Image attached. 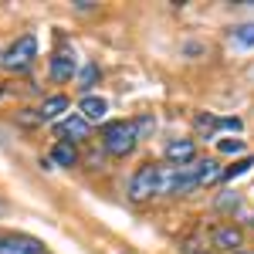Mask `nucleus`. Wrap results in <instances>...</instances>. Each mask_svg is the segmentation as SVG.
Listing matches in <instances>:
<instances>
[{"label": "nucleus", "mask_w": 254, "mask_h": 254, "mask_svg": "<svg viewBox=\"0 0 254 254\" xmlns=\"http://www.w3.org/2000/svg\"><path fill=\"white\" fill-rule=\"evenodd\" d=\"M75 75H78V61H75V55L58 51V55L51 58V78L55 81H71Z\"/></svg>", "instance_id": "9d476101"}, {"label": "nucleus", "mask_w": 254, "mask_h": 254, "mask_svg": "<svg viewBox=\"0 0 254 254\" xmlns=\"http://www.w3.org/2000/svg\"><path fill=\"white\" fill-rule=\"evenodd\" d=\"M237 207H241V196H237V193H224V196H217V210H224V214H234Z\"/></svg>", "instance_id": "f3484780"}, {"label": "nucleus", "mask_w": 254, "mask_h": 254, "mask_svg": "<svg viewBox=\"0 0 254 254\" xmlns=\"http://www.w3.org/2000/svg\"><path fill=\"white\" fill-rule=\"evenodd\" d=\"M68 109H71L68 95H48V98L38 105V109H34V112H38V122H58V119L64 116Z\"/></svg>", "instance_id": "6e6552de"}, {"label": "nucleus", "mask_w": 254, "mask_h": 254, "mask_svg": "<svg viewBox=\"0 0 254 254\" xmlns=\"http://www.w3.org/2000/svg\"><path fill=\"white\" fill-rule=\"evenodd\" d=\"M0 254H48V248L31 234H0Z\"/></svg>", "instance_id": "39448f33"}, {"label": "nucleus", "mask_w": 254, "mask_h": 254, "mask_svg": "<svg viewBox=\"0 0 254 254\" xmlns=\"http://www.w3.org/2000/svg\"><path fill=\"white\" fill-rule=\"evenodd\" d=\"M48 163H55V166H78V149L71 142H55Z\"/></svg>", "instance_id": "ddd939ff"}, {"label": "nucleus", "mask_w": 254, "mask_h": 254, "mask_svg": "<svg viewBox=\"0 0 254 254\" xmlns=\"http://www.w3.org/2000/svg\"><path fill=\"white\" fill-rule=\"evenodd\" d=\"M55 132H58V142H71V146H75V142H85V139L92 136V126L75 112V116L61 119L58 126H55Z\"/></svg>", "instance_id": "423d86ee"}, {"label": "nucleus", "mask_w": 254, "mask_h": 254, "mask_svg": "<svg viewBox=\"0 0 254 254\" xmlns=\"http://www.w3.org/2000/svg\"><path fill=\"white\" fill-rule=\"evenodd\" d=\"M193 176H196V190H200V187H214V183L224 180V166H220L217 159H196Z\"/></svg>", "instance_id": "1a4fd4ad"}, {"label": "nucleus", "mask_w": 254, "mask_h": 254, "mask_svg": "<svg viewBox=\"0 0 254 254\" xmlns=\"http://www.w3.org/2000/svg\"><path fill=\"white\" fill-rule=\"evenodd\" d=\"M234 254H248V251H234Z\"/></svg>", "instance_id": "b1692460"}, {"label": "nucleus", "mask_w": 254, "mask_h": 254, "mask_svg": "<svg viewBox=\"0 0 254 254\" xmlns=\"http://www.w3.org/2000/svg\"><path fill=\"white\" fill-rule=\"evenodd\" d=\"M217 146H220V153H227V156H237V153H244V139H220Z\"/></svg>", "instance_id": "6ab92c4d"}, {"label": "nucleus", "mask_w": 254, "mask_h": 254, "mask_svg": "<svg viewBox=\"0 0 254 254\" xmlns=\"http://www.w3.org/2000/svg\"><path fill=\"white\" fill-rule=\"evenodd\" d=\"M98 75H102V71H98V64H95V61H88L85 68H78V75H75V85H78L81 92H88V88H92V85L98 81Z\"/></svg>", "instance_id": "4468645a"}, {"label": "nucleus", "mask_w": 254, "mask_h": 254, "mask_svg": "<svg viewBox=\"0 0 254 254\" xmlns=\"http://www.w3.org/2000/svg\"><path fill=\"white\" fill-rule=\"evenodd\" d=\"M3 210H7V203H3V200H0V214H3Z\"/></svg>", "instance_id": "5701e85b"}, {"label": "nucleus", "mask_w": 254, "mask_h": 254, "mask_svg": "<svg viewBox=\"0 0 254 254\" xmlns=\"http://www.w3.org/2000/svg\"><path fill=\"white\" fill-rule=\"evenodd\" d=\"M105 112H109V105H105V98H98V95H85L78 102V116L92 126V122H102L105 119Z\"/></svg>", "instance_id": "9b49d317"}, {"label": "nucleus", "mask_w": 254, "mask_h": 254, "mask_svg": "<svg viewBox=\"0 0 254 254\" xmlns=\"http://www.w3.org/2000/svg\"><path fill=\"white\" fill-rule=\"evenodd\" d=\"M231 41L237 48H254V24H237L231 31Z\"/></svg>", "instance_id": "2eb2a0df"}, {"label": "nucleus", "mask_w": 254, "mask_h": 254, "mask_svg": "<svg viewBox=\"0 0 254 254\" xmlns=\"http://www.w3.org/2000/svg\"><path fill=\"white\" fill-rule=\"evenodd\" d=\"M214 244L224 248V251H241V248H244V234L237 231L234 224H224V227L214 231Z\"/></svg>", "instance_id": "f8f14e48"}, {"label": "nucleus", "mask_w": 254, "mask_h": 254, "mask_svg": "<svg viewBox=\"0 0 254 254\" xmlns=\"http://www.w3.org/2000/svg\"><path fill=\"white\" fill-rule=\"evenodd\" d=\"M220 129H234V132H241V119H220Z\"/></svg>", "instance_id": "412c9836"}, {"label": "nucleus", "mask_w": 254, "mask_h": 254, "mask_svg": "<svg viewBox=\"0 0 254 254\" xmlns=\"http://www.w3.org/2000/svg\"><path fill=\"white\" fill-rule=\"evenodd\" d=\"M166 163H170V166H190V163H196L193 139H173V142L166 146Z\"/></svg>", "instance_id": "0eeeda50"}, {"label": "nucleus", "mask_w": 254, "mask_h": 254, "mask_svg": "<svg viewBox=\"0 0 254 254\" xmlns=\"http://www.w3.org/2000/svg\"><path fill=\"white\" fill-rule=\"evenodd\" d=\"M217 129H220V119H214V116H196V132H207V136H214Z\"/></svg>", "instance_id": "dca6fc26"}, {"label": "nucleus", "mask_w": 254, "mask_h": 254, "mask_svg": "<svg viewBox=\"0 0 254 254\" xmlns=\"http://www.w3.org/2000/svg\"><path fill=\"white\" fill-rule=\"evenodd\" d=\"M38 58V38L34 34H20L3 55H0V68H7V71H27L31 64Z\"/></svg>", "instance_id": "7ed1b4c3"}, {"label": "nucleus", "mask_w": 254, "mask_h": 254, "mask_svg": "<svg viewBox=\"0 0 254 254\" xmlns=\"http://www.w3.org/2000/svg\"><path fill=\"white\" fill-rule=\"evenodd\" d=\"M153 129H156V119H153V116L136 119V136H139V139H146L149 132H153Z\"/></svg>", "instance_id": "aec40b11"}, {"label": "nucleus", "mask_w": 254, "mask_h": 254, "mask_svg": "<svg viewBox=\"0 0 254 254\" xmlns=\"http://www.w3.org/2000/svg\"><path fill=\"white\" fill-rule=\"evenodd\" d=\"M254 166V159L248 156V159H241V163H234V166H227V170H224V180H234V176H244L248 173V170H251Z\"/></svg>", "instance_id": "a211bd4d"}, {"label": "nucleus", "mask_w": 254, "mask_h": 254, "mask_svg": "<svg viewBox=\"0 0 254 254\" xmlns=\"http://www.w3.org/2000/svg\"><path fill=\"white\" fill-rule=\"evenodd\" d=\"M136 122H129V119H119V122H109L105 129H102V146H105V153L109 156H119L126 159L132 149H136Z\"/></svg>", "instance_id": "f03ea898"}, {"label": "nucleus", "mask_w": 254, "mask_h": 254, "mask_svg": "<svg viewBox=\"0 0 254 254\" xmlns=\"http://www.w3.org/2000/svg\"><path fill=\"white\" fill-rule=\"evenodd\" d=\"M193 190H196L193 163L190 166H170V163L156 166V196H187Z\"/></svg>", "instance_id": "f257e3e1"}, {"label": "nucleus", "mask_w": 254, "mask_h": 254, "mask_svg": "<svg viewBox=\"0 0 254 254\" xmlns=\"http://www.w3.org/2000/svg\"><path fill=\"white\" fill-rule=\"evenodd\" d=\"M156 196V166L153 163H142L132 180H129V200L132 203H146V200H153Z\"/></svg>", "instance_id": "20e7f679"}, {"label": "nucleus", "mask_w": 254, "mask_h": 254, "mask_svg": "<svg viewBox=\"0 0 254 254\" xmlns=\"http://www.w3.org/2000/svg\"><path fill=\"white\" fill-rule=\"evenodd\" d=\"M183 251H187V254H203V251H196L193 244H187V248H183Z\"/></svg>", "instance_id": "4be33fe9"}]
</instances>
